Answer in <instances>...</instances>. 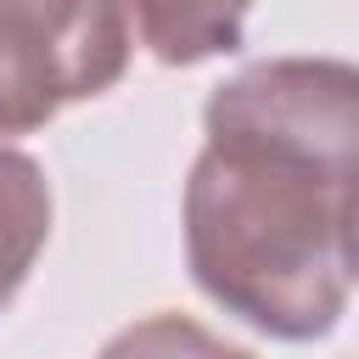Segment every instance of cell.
<instances>
[{
	"mask_svg": "<svg viewBox=\"0 0 359 359\" xmlns=\"http://www.w3.org/2000/svg\"><path fill=\"white\" fill-rule=\"evenodd\" d=\"M353 174L280 146L208 140L185 180V258L196 286L269 337H325L353 286L342 247Z\"/></svg>",
	"mask_w": 359,
	"mask_h": 359,
	"instance_id": "1",
	"label": "cell"
},
{
	"mask_svg": "<svg viewBox=\"0 0 359 359\" xmlns=\"http://www.w3.org/2000/svg\"><path fill=\"white\" fill-rule=\"evenodd\" d=\"M208 140L280 146L331 168H359V67L331 56H280L208 95Z\"/></svg>",
	"mask_w": 359,
	"mask_h": 359,
	"instance_id": "2",
	"label": "cell"
},
{
	"mask_svg": "<svg viewBox=\"0 0 359 359\" xmlns=\"http://www.w3.org/2000/svg\"><path fill=\"white\" fill-rule=\"evenodd\" d=\"M0 17L34 28L67 62L79 101H90L123 79V62H129L123 0H0Z\"/></svg>",
	"mask_w": 359,
	"mask_h": 359,
	"instance_id": "3",
	"label": "cell"
},
{
	"mask_svg": "<svg viewBox=\"0 0 359 359\" xmlns=\"http://www.w3.org/2000/svg\"><path fill=\"white\" fill-rule=\"evenodd\" d=\"M247 11L252 0H123L129 34H140V45L168 67H191L219 50H236Z\"/></svg>",
	"mask_w": 359,
	"mask_h": 359,
	"instance_id": "4",
	"label": "cell"
},
{
	"mask_svg": "<svg viewBox=\"0 0 359 359\" xmlns=\"http://www.w3.org/2000/svg\"><path fill=\"white\" fill-rule=\"evenodd\" d=\"M45 236H50V185H45V168L34 157L0 146V309L28 280Z\"/></svg>",
	"mask_w": 359,
	"mask_h": 359,
	"instance_id": "5",
	"label": "cell"
},
{
	"mask_svg": "<svg viewBox=\"0 0 359 359\" xmlns=\"http://www.w3.org/2000/svg\"><path fill=\"white\" fill-rule=\"evenodd\" d=\"M101 359H252V353L247 348H230L224 337L202 331L185 314H151V320L118 331L101 348Z\"/></svg>",
	"mask_w": 359,
	"mask_h": 359,
	"instance_id": "6",
	"label": "cell"
},
{
	"mask_svg": "<svg viewBox=\"0 0 359 359\" xmlns=\"http://www.w3.org/2000/svg\"><path fill=\"white\" fill-rule=\"evenodd\" d=\"M342 247H348V275L359 280V174L348 180V196H342Z\"/></svg>",
	"mask_w": 359,
	"mask_h": 359,
	"instance_id": "7",
	"label": "cell"
}]
</instances>
